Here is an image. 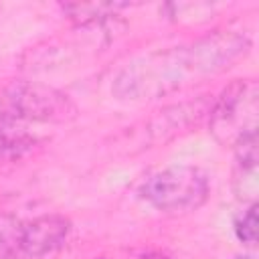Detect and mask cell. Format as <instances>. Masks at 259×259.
Instances as JSON below:
<instances>
[{
    "label": "cell",
    "mask_w": 259,
    "mask_h": 259,
    "mask_svg": "<svg viewBox=\"0 0 259 259\" xmlns=\"http://www.w3.org/2000/svg\"><path fill=\"white\" fill-rule=\"evenodd\" d=\"M249 49V36L239 30H214L188 45L158 49L125 63L113 77L111 93L119 101L166 97L229 69Z\"/></svg>",
    "instance_id": "1"
},
{
    "label": "cell",
    "mask_w": 259,
    "mask_h": 259,
    "mask_svg": "<svg viewBox=\"0 0 259 259\" xmlns=\"http://www.w3.org/2000/svg\"><path fill=\"white\" fill-rule=\"evenodd\" d=\"M71 233V221L63 214H38L20 219L0 217V259H42L61 249Z\"/></svg>",
    "instance_id": "2"
},
{
    "label": "cell",
    "mask_w": 259,
    "mask_h": 259,
    "mask_svg": "<svg viewBox=\"0 0 259 259\" xmlns=\"http://www.w3.org/2000/svg\"><path fill=\"white\" fill-rule=\"evenodd\" d=\"M259 89L253 79L227 85L208 107L210 134L225 146L235 148L241 140L257 136Z\"/></svg>",
    "instance_id": "3"
},
{
    "label": "cell",
    "mask_w": 259,
    "mask_h": 259,
    "mask_svg": "<svg viewBox=\"0 0 259 259\" xmlns=\"http://www.w3.org/2000/svg\"><path fill=\"white\" fill-rule=\"evenodd\" d=\"M208 176L188 164H176L150 174L142 186L140 196L158 210L184 212L202 206L208 198Z\"/></svg>",
    "instance_id": "4"
},
{
    "label": "cell",
    "mask_w": 259,
    "mask_h": 259,
    "mask_svg": "<svg viewBox=\"0 0 259 259\" xmlns=\"http://www.w3.org/2000/svg\"><path fill=\"white\" fill-rule=\"evenodd\" d=\"M77 115V105L63 91L42 83H12L0 95V121L18 125L20 121L61 123Z\"/></svg>",
    "instance_id": "5"
},
{
    "label": "cell",
    "mask_w": 259,
    "mask_h": 259,
    "mask_svg": "<svg viewBox=\"0 0 259 259\" xmlns=\"http://www.w3.org/2000/svg\"><path fill=\"white\" fill-rule=\"evenodd\" d=\"M61 8L77 24L89 26V24H99L111 16H117V12L127 8V4H121V2H77V4H63Z\"/></svg>",
    "instance_id": "6"
},
{
    "label": "cell",
    "mask_w": 259,
    "mask_h": 259,
    "mask_svg": "<svg viewBox=\"0 0 259 259\" xmlns=\"http://www.w3.org/2000/svg\"><path fill=\"white\" fill-rule=\"evenodd\" d=\"M235 192H237V196L241 200L255 202V194H257V164H237Z\"/></svg>",
    "instance_id": "7"
},
{
    "label": "cell",
    "mask_w": 259,
    "mask_h": 259,
    "mask_svg": "<svg viewBox=\"0 0 259 259\" xmlns=\"http://www.w3.org/2000/svg\"><path fill=\"white\" fill-rule=\"evenodd\" d=\"M235 235L241 243L249 247L257 243V204L255 202H251L249 208L235 219Z\"/></svg>",
    "instance_id": "8"
},
{
    "label": "cell",
    "mask_w": 259,
    "mask_h": 259,
    "mask_svg": "<svg viewBox=\"0 0 259 259\" xmlns=\"http://www.w3.org/2000/svg\"><path fill=\"white\" fill-rule=\"evenodd\" d=\"M231 259H255L253 255H247V253H243V255H235V257H231Z\"/></svg>",
    "instance_id": "9"
}]
</instances>
